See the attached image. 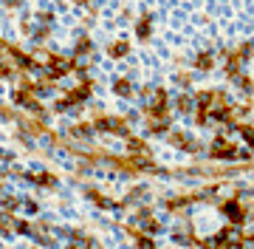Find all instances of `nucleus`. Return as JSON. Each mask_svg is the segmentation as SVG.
Masks as SVG:
<instances>
[{
  "label": "nucleus",
  "instance_id": "nucleus-3",
  "mask_svg": "<svg viewBox=\"0 0 254 249\" xmlns=\"http://www.w3.org/2000/svg\"><path fill=\"white\" fill-rule=\"evenodd\" d=\"M127 91H130V83H125V80H122V83H116V93L127 96Z\"/></svg>",
  "mask_w": 254,
  "mask_h": 249
},
{
  "label": "nucleus",
  "instance_id": "nucleus-4",
  "mask_svg": "<svg viewBox=\"0 0 254 249\" xmlns=\"http://www.w3.org/2000/svg\"><path fill=\"white\" fill-rule=\"evenodd\" d=\"M209 65H212V57H198V68H209Z\"/></svg>",
  "mask_w": 254,
  "mask_h": 249
},
{
  "label": "nucleus",
  "instance_id": "nucleus-2",
  "mask_svg": "<svg viewBox=\"0 0 254 249\" xmlns=\"http://www.w3.org/2000/svg\"><path fill=\"white\" fill-rule=\"evenodd\" d=\"M125 51H127V46H125V43H116V46L110 48V54H113V57H122Z\"/></svg>",
  "mask_w": 254,
  "mask_h": 249
},
{
  "label": "nucleus",
  "instance_id": "nucleus-1",
  "mask_svg": "<svg viewBox=\"0 0 254 249\" xmlns=\"http://www.w3.org/2000/svg\"><path fill=\"white\" fill-rule=\"evenodd\" d=\"M223 210H226V215H229V218H235V221H240V218H243V212L237 210V204H226Z\"/></svg>",
  "mask_w": 254,
  "mask_h": 249
}]
</instances>
